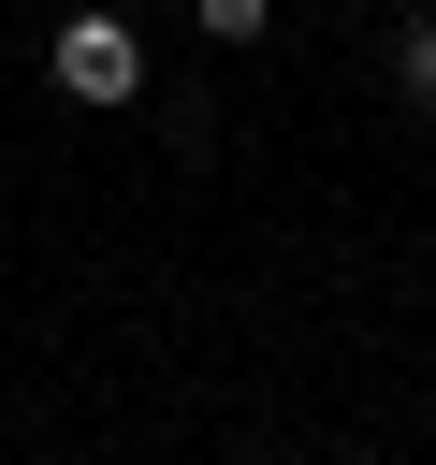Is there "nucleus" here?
I'll list each match as a JSON object with an SVG mask.
<instances>
[{"instance_id":"nucleus-2","label":"nucleus","mask_w":436,"mask_h":465,"mask_svg":"<svg viewBox=\"0 0 436 465\" xmlns=\"http://www.w3.org/2000/svg\"><path fill=\"white\" fill-rule=\"evenodd\" d=\"M392 87L436 116V15H407V29H392Z\"/></svg>"},{"instance_id":"nucleus-1","label":"nucleus","mask_w":436,"mask_h":465,"mask_svg":"<svg viewBox=\"0 0 436 465\" xmlns=\"http://www.w3.org/2000/svg\"><path fill=\"white\" fill-rule=\"evenodd\" d=\"M131 87H145L131 15H58V102H131Z\"/></svg>"},{"instance_id":"nucleus-3","label":"nucleus","mask_w":436,"mask_h":465,"mask_svg":"<svg viewBox=\"0 0 436 465\" xmlns=\"http://www.w3.org/2000/svg\"><path fill=\"white\" fill-rule=\"evenodd\" d=\"M189 15H203L218 44H262V29H276V0H189Z\"/></svg>"}]
</instances>
